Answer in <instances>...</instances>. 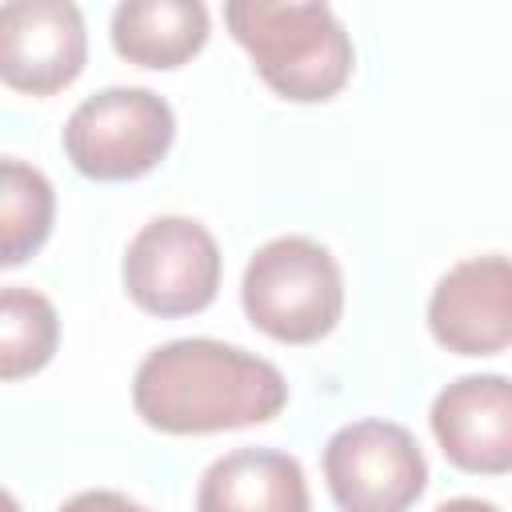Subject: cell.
<instances>
[{
	"mask_svg": "<svg viewBox=\"0 0 512 512\" xmlns=\"http://www.w3.org/2000/svg\"><path fill=\"white\" fill-rule=\"evenodd\" d=\"M288 404L284 372L236 344L184 336L152 348L132 376L136 416L164 436H208L268 424Z\"/></svg>",
	"mask_w": 512,
	"mask_h": 512,
	"instance_id": "6da1fadb",
	"label": "cell"
},
{
	"mask_svg": "<svg viewBox=\"0 0 512 512\" xmlns=\"http://www.w3.org/2000/svg\"><path fill=\"white\" fill-rule=\"evenodd\" d=\"M224 24L260 80L292 104L332 100L352 76L356 52L328 4L232 0L224 4Z\"/></svg>",
	"mask_w": 512,
	"mask_h": 512,
	"instance_id": "7a4b0ae2",
	"label": "cell"
},
{
	"mask_svg": "<svg viewBox=\"0 0 512 512\" xmlns=\"http://www.w3.org/2000/svg\"><path fill=\"white\" fill-rule=\"evenodd\" d=\"M240 304L264 336L280 344H316L340 324L344 276L320 240L276 236L252 252L240 280Z\"/></svg>",
	"mask_w": 512,
	"mask_h": 512,
	"instance_id": "3957f363",
	"label": "cell"
},
{
	"mask_svg": "<svg viewBox=\"0 0 512 512\" xmlns=\"http://www.w3.org/2000/svg\"><path fill=\"white\" fill-rule=\"evenodd\" d=\"M176 140V112L152 88H100L64 124V156L100 184L148 176Z\"/></svg>",
	"mask_w": 512,
	"mask_h": 512,
	"instance_id": "277c9868",
	"label": "cell"
},
{
	"mask_svg": "<svg viewBox=\"0 0 512 512\" xmlns=\"http://www.w3.org/2000/svg\"><path fill=\"white\" fill-rule=\"evenodd\" d=\"M120 280L128 300L148 316L172 320L204 312L220 292L216 236L192 216H156L132 236Z\"/></svg>",
	"mask_w": 512,
	"mask_h": 512,
	"instance_id": "5b68a950",
	"label": "cell"
},
{
	"mask_svg": "<svg viewBox=\"0 0 512 512\" xmlns=\"http://www.w3.org/2000/svg\"><path fill=\"white\" fill-rule=\"evenodd\" d=\"M324 480L340 512H408L428 488V460L404 424L352 420L324 444Z\"/></svg>",
	"mask_w": 512,
	"mask_h": 512,
	"instance_id": "8992f818",
	"label": "cell"
},
{
	"mask_svg": "<svg viewBox=\"0 0 512 512\" xmlns=\"http://www.w3.org/2000/svg\"><path fill=\"white\" fill-rule=\"evenodd\" d=\"M428 332L456 356L512 348V256L488 252L452 264L428 296Z\"/></svg>",
	"mask_w": 512,
	"mask_h": 512,
	"instance_id": "52a82bcc",
	"label": "cell"
},
{
	"mask_svg": "<svg viewBox=\"0 0 512 512\" xmlns=\"http://www.w3.org/2000/svg\"><path fill=\"white\" fill-rule=\"evenodd\" d=\"M88 60V32L76 4L12 0L0 8V76L12 92L52 96Z\"/></svg>",
	"mask_w": 512,
	"mask_h": 512,
	"instance_id": "ba28073f",
	"label": "cell"
},
{
	"mask_svg": "<svg viewBox=\"0 0 512 512\" xmlns=\"http://www.w3.org/2000/svg\"><path fill=\"white\" fill-rule=\"evenodd\" d=\"M444 460L472 476L512 472V380L472 372L444 384L428 412Z\"/></svg>",
	"mask_w": 512,
	"mask_h": 512,
	"instance_id": "9c48e42d",
	"label": "cell"
},
{
	"mask_svg": "<svg viewBox=\"0 0 512 512\" xmlns=\"http://www.w3.org/2000/svg\"><path fill=\"white\" fill-rule=\"evenodd\" d=\"M196 512H312L296 456L276 448H232L196 484Z\"/></svg>",
	"mask_w": 512,
	"mask_h": 512,
	"instance_id": "30bf717a",
	"label": "cell"
},
{
	"mask_svg": "<svg viewBox=\"0 0 512 512\" xmlns=\"http://www.w3.org/2000/svg\"><path fill=\"white\" fill-rule=\"evenodd\" d=\"M112 48L140 68H180L208 44L200 0H128L112 12Z\"/></svg>",
	"mask_w": 512,
	"mask_h": 512,
	"instance_id": "8fae6325",
	"label": "cell"
},
{
	"mask_svg": "<svg viewBox=\"0 0 512 512\" xmlns=\"http://www.w3.org/2000/svg\"><path fill=\"white\" fill-rule=\"evenodd\" d=\"M56 192L48 176L24 160L0 164V264L16 268L36 256L52 232Z\"/></svg>",
	"mask_w": 512,
	"mask_h": 512,
	"instance_id": "7c38bea8",
	"label": "cell"
},
{
	"mask_svg": "<svg viewBox=\"0 0 512 512\" xmlns=\"http://www.w3.org/2000/svg\"><path fill=\"white\" fill-rule=\"evenodd\" d=\"M60 344V316L48 296L24 284L0 292V376L20 380L40 372Z\"/></svg>",
	"mask_w": 512,
	"mask_h": 512,
	"instance_id": "4fadbf2b",
	"label": "cell"
},
{
	"mask_svg": "<svg viewBox=\"0 0 512 512\" xmlns=\"http://www.w3.org/2000/svg\"><path fill=\"white\" fill-rule=\"evenodd\" d=\"M56 512H148L144 504L128 500L124 492H112V488H88V492H76L72 500H64Z\"/></svg>",
	"mask_w": 512,
	"mask_h": 512,
	"instance_id": "5bb4252c",
	"label": "cell"
},
{
	"mask_svg": "<svg viewBox=\"0 0 512 512\" xmlns=\"http://www.w3.org/2000/svg\"><path fill=\"white\" fill-rule=\"evenodd\" d=\"M436 512H500L492 500H480V496H456V500H444Z\"/></svg>",
	"mask_w": 512,
	"mask_h": 512,
	"instance_id": "9a60e30c",
	"label": "cell"
}]
</instances>
